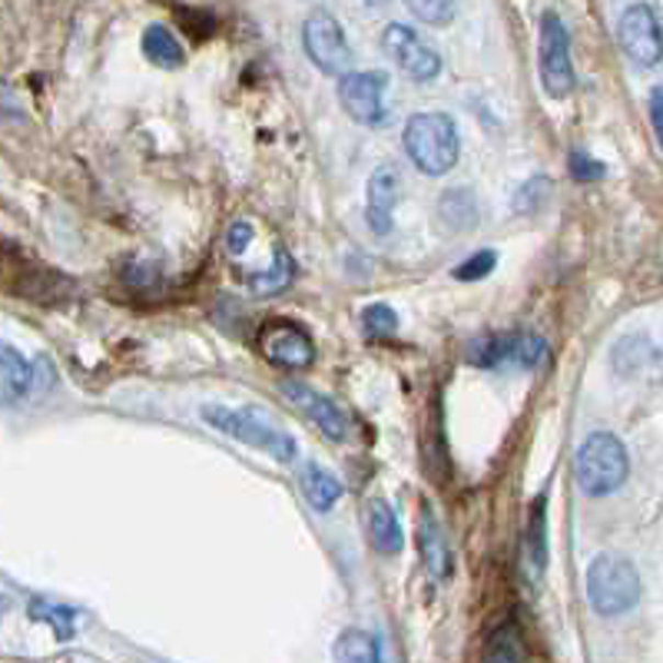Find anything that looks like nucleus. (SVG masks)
Instances as JSON below:
<instances>
[{
    "label": "nucleus",
    "instance_id": "obj_1",
    "mask_svg": "<svg viewBox=\"0 0 663 663\" xmlns=\"http://www.w3.org/2000/svg\"><path fill=\"white\" fill-rule=\"evenodd\" d=\"M200 418L210 428H216V431H223V435H229V438H236V441H243V445H249L256 451H266L282 464L299 458V441L289 431H282L279 425H272V418L266 412H259V408L203 405Z\"/></svg>",
    "mask_w": 663,
    "mask_h": 663
},
{
    "label": "nucleus",
    "instance_id": "obj_2",
    "mask_svg": "<svg viewBox=\"0 0 663 663\" xmlns=\"http://www.w3.org/2000/svg\"><path fill=\"white\" fill-rule=\"evenodd\" d=\"M402 139H405L408 159L428 177L448 173L458 162V153H461L458 126L448 113H415L405 123Z\"/></svg>",
    "mask_w": 663,
    "mask_h": 663
},
{
    "label": "nucleus",
    "instance_id": "obj_3",
    "mask_svg": "<svg viewBox=\"0 0 663 663\" xmlns=\"http://www.w3.org/2000/svg\"><path fill=\"white\" fill-rule=\"evenodd\" d=\"M630 474L627 448L610 431H594L574 454V481L587 497H607L623 487Z\"/></svg>",
    "mask_w": 663,
    "mask_h": 663
},
{
    "label": "nucleus",
    "instance_id": "obj_4",
    "mask_svg": "<svg viewBox=\"0 0 663 663\" xmlns=\"http://www.w3.org/2000/svg\"><path fill=\"white\" fill-rule=\"evenodd\" d=\"M587 600L604 617H620L640 600V574L620 554H597L587 568Z\"/></svg>",
    "mask_w": 663,
    "mask_h": 663
},
{
    "label": "nucleus",
    "instance_id": "obj_5",
    "mask_svg": "<svg viewBox=\"0 0 663 663\" xmlns=\"http://www.w3.org/2000/svg\"><path fill=\"white\" fill-rule=\"evenodd\" d=\"M538 70L544 93L554 100H564L574 90V64H571V37L564 21L548 11L541 18V37H538Z\"/></svg>",
    "mask_w": 663,
    "mask_h": 663
},
{
    "label": "nucleus",
    "instance_id": "obj_6",
    "mask_svg": "<svg viewBox=\"0 0 663 663\" xmlns=\"http://www.w3.org/2000/svg\"><path fill=\"white\" fill-rule=\"evenodd\" d=\"M302 47H305L308 60L328 77H346L352 67V47L342 34V24L328 11H312L305 18Z\"/></svg>",
    "mask_w": 663,
    "mask_h": 663
},
{
    "label": "nucleus",
    "instance_id": "obj_7",
    "mask_svg": "<svg viewBox=\"0 0 663 663\" xmlns=\"http://www.w3.org/2000/svg\"><path fill=\"white\" fill-rule=\"evenodd\" d=\"M548 356V342L535 332H505V336H484L471 346V366L497 369V366H518V369H538Z\"/></svg>",
    "mask_w": 663,
    "mask_h": 663
},
{
    "label": "nucleus",
    "instance_id": "obj_8",
    "mask_svg": "<svg viewBox=\"0 0 663 663\" xmlns=\"http://www.w3.org/2000/svg\"><path fill=\"white\" fill-rule=\"evenodd\" d=\"M259 352L266 362L299 372L315 362V342L308 332L292 318H266L259 328Z\"/></svg>",
    "mask_w": 663,
    "mask_h": 663
},
{
    "label": "nucleus",
    "instance_id": "obj_9",
    "mask_svg": "<svg viewBox=\"0 0 663 663\" xmlns=\"http://www.w3.org/2000/svg\"><path fill=\"white\" fill-rule=\"evenodd\" d=\"M617 41L620 50L640 67H656L663 60V27L650 4H630L620 14Z\"/></svg>",
    "mask_w": 663,
    "mask_h": 663
},
{
    "label": "nucleus",
    "instance_id": "obj_10",
    "mask_svg": "<svg viewBox=\"0 0 663 663\" xmlns=\"http://www.w3.org/2000/svg\"><path fill=\"white\" fill-rule=\"evenodd\" d=\"M382 50L418 83H428V80H435L441 74V57L435 54V47H428L405 24H389L382 31Z\"/></svg>",
    "mask_w": 663,
    "mask_h": 663
},
{
    "label": "nucleus",
    "instance_id": "obj_11",
    "mask_svg": "<svg viewBox=\"0 0 663 663\" xmlns=\"http://www.w3.org/2000/svg\"><path fill=\"white\" fill-rule=\"evenodd\" d=\"M382 93H385V74H346V77H339L342 110L362 126L382 123V116H385Z\"/></svg>",
    "mask_w": 663,
    "mask_h": 663
},
{
    "label": "nucleus",
    "instance_id": "obj_12",
    "mask_svg": "<svg viewBox=\"0 0 663 663\" xmlns=\"http://www.w3.org/2000/svg\"><path fill=\"white\" fill-rule=\"evenodd\" d=\"M279 392H282L302 415H308V418L322 428L325 438H332V441L349 438V418H346V412H342L336 402H332V398H325L322 392H315V389H308V385H302V382H295V379L282 382Z\"/></svg>",
    "mask_w": 663,
    "mask_h": 663
},
{
    "label": "nucleus",
    "instance_id": "obj_13",
    "mask_svg": "<svg viewBox=\"0 0 663 663\" xmlns=\"http://www.w3.org/2000/svg\"><path fill=\"white\" fill-rule=\"evenodd\" d=\"M398 203V173L392 166H379L369 180V200H366V220L375 236L392 233V213Z\"/></svg>",
    "mask_w": 663,
    "mask_h": 663
},
{
    "label": "nucleus",
    "instance_id": "obj_14",
    "mask_svg": "<svg viewBox=\"0 0 663 663\" xmlns=\"http://www.w3.org/2000/svg\"><path fill=\"white\" fill-rule=\"evenodd\" d=\"M418 554H422V564H425L431 581H445L451 574L448 538H445V528L435 518L428 502L422 505V515H418Z\"/></svg>",
    "mask_w": 663,
    "mask_h": 663
},
{
    "label": "nucleus",
    "instance_id": "obj_15",
    "mask_svg": "<svg viewBox=\"0 0 663 663\" xmlns=\"http://www.w3.org/2000/svg\"><path fill=\"white\" fill-rule=\"evenodd\" d=\"M521 571L528 584H541L544 571H548V512H544V497L531 505L528 515V528H525V541H521Z\"/></svg>",
    "mask_w": 663,
    "mask_h": 663
},
{
    "label": "nucleus",
    "instance_id": "obj_16",
    "mask_svg": "<svg viewBox=\"0 0 663 663\" xmlns=\"http://www.w3.org/2000/svg\"><path fill=\"white\" fill-rule=\"evenodd\" d=\"M37 389V366H31L14 346H4L0 352V392H4V405L24 402Z\"/></svg>",
    "mask_w": 663,
    "mask_h": 663
},
{
    "label": "nucleus",
    "instance_id": "obj_17",
    "mask_svg": "<svg viewBox=\"0 0 663 663\" xmlns=\"http://www.w3.org/2000/svg\"><path fill=\"white\" fill-rule=\"evenodd\" d=\"M299 487H302V494H305V502L315 508V512H328L332 505L339 502L342 497V481L332 474V471H325L322 464H315V461H308V464H302V471H299Z\"/></svg>",
    "mask_w": 663,
    "mask_h": 663
},
{
    "label": "nucleus",
    "instance_id": "obj_18",
    "mask_svg": "<svg viewBox=\"0 0 663 663\" xmlns=\"http://www.w3.org/2000/svg\"><path fill=\"white\" fill-rule=\"evenodd\" d=\"M366 521H369V541L379 554H398L405 548V538H402V525L395 518V512L382 502V497H372L366 505Z\"/></svg>",
    "mask_w": 663,
    "mask_h": 663
},
{
    "label": "nucleus",
    "instance_id": "obj_19",
    "mask_svg": "<svg viewBox=\"0 0 663 663\" xmlns=\"http://www.w3.org/2000/svg\"><path fill=\"white\" fill-rule=\"evenodd\" d=\"M143 54L149 64L162 67V70H180L187 64V50L183 44L177 41V34L162 24H149L143 31Z\"/></svg>",
    "mask_w": 663,
    "mask_h": 663
},
{
    "label": "nucleus",
    "instance_id": "obj_20",
    "mask_svg": "<svg viewBox=\"0 0 663 663\" xmlns=\"http://www.w3.org/2000/svg\"><path fill=\"white\" fill-rule=\"evenodd\" d=\"M438 216H441V226L448 233H468V229H474L477 226V200H474V193L464 190V187L441 193Z\"/></svg>",
    "mask_w": 663,
    "mask_h": 663
},
{
    "label": "nucleus",
    "instance_id": "obj_21",
    "mask_svg": "<svg viewBox=\"0 0 663 663\" xmlns=\"http://www.w3.org/2000/svg\"><path fill=\"white\" fill-rule=\"evenodd\" d=\"M521 660H528V647H525L521 627L508 620L491 633L484 647V663H521Z\"/></svg>",
    "mask_w": 663,
    "mask_h": 663
},
{
    "label": "nucleus",
    "instance_id": "obj_22",
    "mask_svg": "<svg viewBox=\"0 0 663 663\" xmlns=\"http://www.w3.org/2000/svg\"><path fill=\"white\" fill-rule=\"evenodd\" d=\"M332 656L342 660V663H375V660H382V650H379V640L369 630L349 627V630L339 633L336 647H332Z\"/></svg>",
    "mask_w": 663,
    "mask_h": 663
},
{
    "label": "nucleus",
    "instance_id": "obj_23",
    "mask_svg": "<svg viewBox=\"0 0 663 663\" xmlns=\"http://www.w3.org/2000/svg\"><path fill=\"white\" fill-rule=\"evenodd\" d=\"M660 359V352L643 339V336H627L623 342H617V349H614V369L620 372V375H640L647 366H653Z\"/></svg>",
    "mask_w": 663,
    "mask_h": 663
},
{
    "label": "nucleus",
    "instance_id": "obj_24",
    "mask_svg": "<svg viewBox=\"0 0 663 663\" xmlns=\"http://www.w3.org/2000/svg\"><path fill=\"white\" fill-rule=\"evenodd\" d=\"M31 617L50 623L60 640H70L74 630H77V610H74V607H64V604H54V600H41V597L31 600Z\"/></svg>",
    "mask_w": 663,
    "mask_h": 663
},
{
    "label": "nucleus",
    "instance_id": "obj_25",
    "mask_svg": "<svg viewBox=\"0 0 663 663\" xmlns=\"http://www.w3.org/2000/svg\"><path fill=\"white\" fill-rule=\"evenodd\" d=\"M292 259H289V252H282V249H276V262H272V269L269 272H262V276H252L249 279V285H252V292H279V289H285L289 282H292Z\"/></svg>",
    "mask_w": 663,
    "mask_h": 663
},
{
    "label": "nucleus",
    "instance_id": "obj_26",
    "mask_svg": "<svg viewBox=\"0 0 663 663\" xmlns=\"http://www.w3.org/2000/svg\"><path fill=\"white\" fill-rule=\"evenodd\" d=\"M362 328H366L369 339H389V336H395V332H398V315L389 305L375 302V305H369L362 312Z\"/></svg>",
    "mask_w": 663,
    "mask_h": 663
},
{
    "label": "nucleus",
    "instance_id": "obj_27",
    "mask_svg": "<svg viewBox=\"0 0 663 663\" xmlns=\"http://www.w3.org/2000/svg\"><path fill=\"white\" fill-rule=\"evenodd\" d=\"M548 196H551V180H548V177H535V180H528V183L518 190V196H515V213L535 216V213H541V206L548 203Z\"/></svg>",
    "mask_w": 663,
    "mask_h": 663
},
{
    "label": "nucleus",
    "instance_id": "obj_28",
    "mask_svg": "<svg viewBox=\"0 0 663 663\" xmlns=\"http://www.w3.org/2000/svg\"><path fill=\"white\" fill-rule=\"evenodd\" d=\"M405 8H408L422 24H431V27H445V24H451V18H454V4H451V0H405Z\"/></svg>",
    "mask_w": 663,
    "mask_h": 663
},
{
    "label": "nucleus",
    "instance_id": "obj_29",
    "mask_svg": "<svg viewBox=\"0 0 663 663\" xmlns=\"http://www.w3.org/2000/svg\"><path fill=\"white\" fill-rule=\"evenodd\" d=\"M494 266H497V252H494V249H481V252H474L471 259H464V262L454 269V279H461V282H474V279L491 276Z\"/></svg>",
    "mask_w": 663,
    "mask_h": 663
},
{
    "label": "nucleus",
    "instance_id": "obj_30",
    "mask_svg": "<svg viewBox=\"0 0 663 663\" xmlns=\"http://www.w3.org/2000/svg\"><path fill=\"white\" fill-rule=\"evenodd\" d=\"M568 170H571V177L577 180V183H597V180H604V162H597L594 156H587V153H571V162H568Z\"/></svg>",
    "mask_w": 663,
    "mask_h": 663
},
{
    "label": "nucleus",
    "instance_id": "obj_31",
    "mask_svg": "<svg viewBox=\"0 0 663 663\" xmlns=\"http://www.w3.org/2000/svg\"><path fill=\"white\" fill-rule=\"evenodd\" d=\"M249 243H252V226L249 223H233L229 226V233H226V249L233 252V256H246V249H249Z\"/></svg>",
    "mask_w": 663,
    "mask_h": 663
},
{
    "label": "nucleus",
    "instance_id": "obj_32",
    "mask_svg": "<svg viewBox=\"0 0 663 663\" xmlns=\"http://www.w3.org/2000/svg\"><path fill=\"white\" fill-rule=\"evenodd\" d=\"M650 123H653L656 143L663 146V87L650 90Z\"/></svg>",
    "mask_w": 663,
    "mask_h": 663
},
{
    "label": "nucleus",
    "instance_id": "obj_33",
    "mask_svg": "<svg viewBox=\"0 0 663 663\" xmlns=\"http://www.w3.org/2000/svg\"><path fill=\"white\" fill-rule=\"evenodd\" d=\"M366 4H382V0H366Z\"/></svg>",
    "mask_w": 663,
    "mask_h": 663
}]
</instances>
